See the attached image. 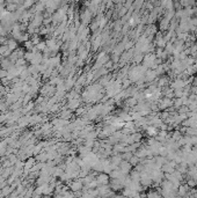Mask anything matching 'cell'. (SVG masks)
Instances as JSON below:
<instances>
[{
  "label": "cell",
  "instance_id": "cell-2",
  "mask_svg": "<svg viewBox=\"0 0 197 198\" xmlns=\"http://www.w3.org/2000/svg\"><path fill=\"white\" fill-rule=\"evenodd\" d=\"M5 74H6V72H5V71H0V77H4Z\"/></svg>",
  "mask_w": 197,
  "mask_h": 198
},
{
  "label": "cell",
  "instance_id": "cell-1",
  "mask_svg": "<svg viewBox=\"0 0 197 198\" xmlns=\"http://www.w3.org/2000/svg\"><path fill=\"white\" fill-rule=\"evenodd\" d=\"M10 49L15 48V46H16V43H14V42H10Z\"/></svg>",
  "mask_w": 197,
  "mask_h": 198
}]
</instances>
